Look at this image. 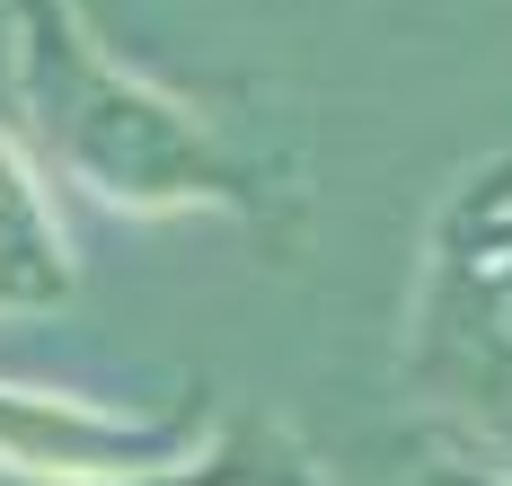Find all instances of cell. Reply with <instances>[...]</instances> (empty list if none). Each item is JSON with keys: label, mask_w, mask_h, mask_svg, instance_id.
Returning a JSON list of instances; mask_svg holds the SVG:
<instances>
[{"label": "cell", "mask_w": 512, "mask_h": 486, "mask_svg": "<svg viewBox=\"0 0 512 486\" xmlns=\"http://www.w3.org/2000/svg\"><path fill=\"white\" fill-rule=\"evenodd\" d=\"M62 301H71V239L36 186V160L0 133V319H36Z\"/></svg>", "instance_id": "obj_2"}, {"label": "cell", "mask_w": 512, "mask_h": 486, "mask_svg": "<svg viewBox=\"0 0 512 486\" xmlns=\"http://www.w3.org/2000/svg\"><path fill=\"white\" fill-rule=\"evenodd\" d=\"M168 433L106 425L89 407H53L36 389H0V460L9 469H71V478H106L115 460H151Z\"/></svg>", "instance_id": "obj_3"}, {"label": "cell", "mask_w": 512, "mask_h": 486, "mask_svg": "<svg viewBox=\"0 0 512 486\" xmlns=\"http://www.w3.org/2000/svg\"><path fill=\"white\" fill-rule=\"evenodd\" d=\"M9 80L36 160L62 168L106 204H186V195H230V168L204 142V124L168 107L151 80H133L80 27L71 0H9Z\"/></svg>", "instance_id": "obj_1"}]
</instances>
